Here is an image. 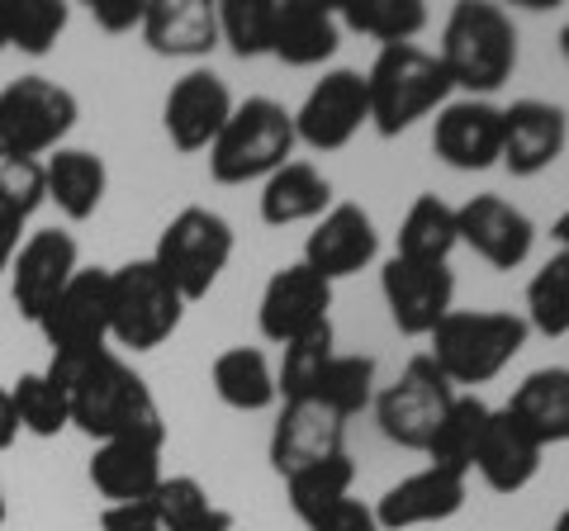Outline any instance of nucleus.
Wrapping results in <instances>:
<instances>
[{"label": "nucleus", "instance_id": "nucleus-16", "mask_svg": "<svg viewBox=\"0 0 569 531\" xmlns=\"http://www.w3.org/2000/svg\"><path fill=\"white\" fill-rule=\"evenodd\" d=\"M328 309H332V285L323 275H313L305 261H295V266H280L266 280L261 304H257V328L266 342L284 347V342L305 338L309 328L328 323Z\"/></svg>", "mask_w": 569, "mask_h": 531}, {"label": "nucleus", "instance_id": "nucleus-14", "mask_svg": "<svg viewBox=\"0 0 569 531\" xmlns=\"http://www.w3.org/2000/svg\"><path fill=\"white\" fill-rule=\"evenodd\" d=\"M456 233L493 271H518L537 247V223L518 204H508L503 194H470L456 209Z\"/></svg>", "mask_w": 569, "mask_h": 531}, {"label": "nucleus", "instance_id": "nucleus-47", "mask_svg": "<svg viewBox=\"0 0 569 531\" xmlns=\"http://www.w3.org/2000/svg\"><path fill=\"white\" fill-rule=\"evenodd\" d=\"M550 238L560 242V252H569V209H565V214H560L556 223H550Z\"/></svg>", "mask_w": 569, "mask_h": 531}, {"label": "nucleus", "instance_id": "nucleus-30", "mask_svg": "<svg viewBox=\"0 0 569 531\" xmlns=\"http://www.w3.org/2000/svg\"><path fill=\"white\" fill-rule=\"evenodd\" d=\"M460 247V233H456V209L437 194H418L408 204V214L399 223V252L403 261H432V266H447V257Z\"/></svg>", "mask_w": 569, "mask_h": 531}, {"label": "nucleus", "instance_id": "nucleus-29", "mask_svg": "<svg viewBox=\"0 0 569 531\" xmlns=\"http://www.w3.org/2000/svg\"><path fill=\"white\" fill-rule=\"evenodd\" d=\"M209 380H213V394H219L228 409H238V413H266L280 399L276 370H271V361H266L261 347H228V351H219L213 365H209Z\"/></svg>", "mask_w": 569, "mask_h": 531}, {"label": "nucleus", "instance_id": "nucleus-3", "mask_svg": "<svg viewBox=\"0 0 569 531\" xmlns=\"http://www.w3.org/2000/svg\"><path fill=\"white\" fill-rule=\"evenodd\" d=\"M366 91H370V123H376V133L399 138L418 119L437 114L451 100L456 86L437 52H427L418 43H395V48H380V58L370 62Z\"/></svg>", "mask_w": 569, "mask_h": 531}, {"label": "nucleus", "instance_id": "nucleus-6", "mask_svg": "<svg viewBox=\"0 0 569 531\" xmlns=\"http://www.w3.org/2000/svg\"><path fill=\"white\" fill-rule=\"evenodd\" d=\"M228 261H233V223L204 204L181 209V214L162 228L157 252H152V266L171 280L186 304L204 299L213 285H219Z\"/></svg>", "mask_w": 569, "mask_h": 531}, {"label": "nucleus", "instance_id": "nucleus-50", "mask_svg": "<svg viewBox=\"0 0 569 531\" xmlns=\"http://www.w3.org/2000/svg\"><path fill=\"white\" fill-rule=\"evenodd\" d=\"M560 48H565V58H569V24L560 29Z\"/></svg>", "mask_w": 569, "mask_h": 531}, {"label": "nucleus", "instance_id": "nucleus-28", "mask_svg": "<svg viewBox=\"0 0 569 531\" xmlns=\"http://www.w3.org/2000/svg\"><path fill=\"white\" fill-rule=\"evenodd\" d=\"M503 409L522 422V428L541 441V447H560L569 441V365L531 370V375L512 389Z\"/></svg>", "mask_w": 569, "mask_h": 531}, {"label": "nucleus", "instance_id": "nucleus-22", "mask_svg": "<svg viewBox=\"0 0 569 531\" xmlns=\"http://www.w3.org/2000/svg\"><path fill=\"white\" fill-rule=\"evenodd\" d=\"M541 455L546 447L531 437L518 418L508 409H493L485 422V437H479V451H475V470L493 493H518L537 480L541 470Z\"/></svg>", "mask_w": 569, "mask_h": 531}, {"label": "nucleus", "instance_id": "nucleus-8", "mask_svg": "<svg viewBox=\"0 0 569 531\" xmlns=\"http://www.w3.org/2000/svg\"><path fill=\"white\" fill-rule=\"evenodd\" d=\"M451 403H456V384L441 375L437 361L422 351V357H413L403 365V375L395 384L380 389L370 409H376V422H380L385 441L427 455V447H432V437H437V428H441V418H447Z\"/></svg>", "mask_w": 569, "mask_h": 531}, {"label": "nucleus", "instance_id": "nucleus-38", "mask_svg": "<svg viewBox=\"0 0 569 531\" xmlns=\"http://www.w3.org/2000/svg\"><path fill=\"white\" fill-rule=\"evenodd\" d=\"M67 20H71V10L62 0H6V39H10V48L29 52V58L52 52Z\"/></svg>", "mask_w": 569, "mask_h": 531}, {"label": "nucleus", "instance_id": "nucleus-5", "mask_svg": "<svg viewBox=\"0 0 569 531\" xmlns=\"http://www.w3.org/2000/svg\"><path fill=\"white\" fill-rule=\"evenodd\" d=\"M295 114L280 100L252 96L233 104L223 133L209 148V176L219 186H247L276 176L284 162H295Z\"/></svg>", "mask_w": 569, "mask_h": 531}, {"label": "nucleus", "instance_id": "nucleus-25", "mask_svg": "<svg viewBox=\"0 0 569 531\" xmlns=\"http://www.w3.org/2000/svg\"><path fill=\"white\" fill-rule=\"evenodd\" d=\"M162 480V447H148V441H100L91 455V484L110 503L152 499Z\"/></svg>", "mask_w": 569, "mask_h": 531}, {"label": "nucleus", "instance_id": "nucleus-43", "mask_svg": "<svg viewBox=\"0 0 569 531\" xmlns=\"http://www.w3.org/2000/svg\"><path fill=\"white\" fill-rule=\"evenodd\" d=\"M100 531H162L152 499H133V503H104L100 512Z\"/></svg>", "mask_w": 569, "mask_h": 531}, {"label": "nucleus", "instance_id": "nucleus-12", "mask_svg": "<svg viewBox=\"0 0 569 531\" xmlns=\"http://www.w3.org/2000/svg\"><path fill=\"white\" fill-rule=\"evenodd\" d=\"M380 294L403 338H432L441 318L456 309V275L451 266L389 257L380 271Z\"/></svg>", "mask_w": 569, "mask_h": 531}, {"label": "nucleus", "instance_id": "nucleus-33", "mask_svg": "<svg viewBox=\"0 0 569 531\" xmlns=\"http://www.w3.org/2000/svg\"><path fill=\"white\" fill-rule=\"evenodd\" d=\"M337 24L366 33L380 48H395V43H413L427 29V6L422 0H351V6L337 10Z\"/></svg>", "mask_w": 569, "mask_h": 531}, {"label": "nucleus", "instance_id": "nucleus-17", "mask_svg": "<svg viewBox=\"0 0 569 531\" xmlns=\"http://www.w3.org/2000/svg\"><path fill=\"white\" fill-rule=\"evenodd\" d=\"M332 455H347V422L318 399L284 403L271 428V470L280 480H290L309 465H323Z\"/></svg>", "mask_w": 569, "mask_h": 531}, {"label": "nucleus", "instance_id": "nucleus-27", "mask_svg": "<svg viewBox=\"0 0 569 531\" xmlns=\"http://www.w3.org/2000/svg\"><path fill=\"white\" fill-rule=\"evenodd\" d=\"M332 209V186L313 162H284L261 186V223L290 228V223H318Z\"/></svg>", "mask_w": 569, "mask_h": 531}, {"label": "nucleus", "instance_id": "nucleus-9", "mask_svg": "<svg viewBox=\"0 0 569 531\" xmlns=\"http://www.w3.org/2000/svg\"><path fill=\"white\" fill-rule=\"evenodd\" d=\"M81 104L67 86L48 77H20L0 91V148L20 157H43L62 148V138L77 129Z\"/></svg>", "mask_w": 569, "mask_h": 531}, {"label": "nucleus", "instance_id": "nucleus-15", "mask_svg": "<svg viewBox=\"0 0 569 531\" xmlns=\"http://www.w3.org/2000/svg\"><path fill=\"white\" fill-rule=\"evenodd\" d=\"M228 114H233V96H228V81L209 67H194L167 91L162 104V129L171 138L176 152H209L213 138L223 133Z\"/></svg>", "mask_w": 569, "mask_h": 531}, {"label": "nucleus", "instance_id": "nucleus-46", "mask_svg": "<svg viewBox=\"0 0 569 531\" xmlns=\"http://www.w3.org/2000/svg\"><path fill=\"white\" fill-rule=\"evenodd\" d=\"M14 437H20V418H14L10 389L0 384V451H10V447H14Z\"/></svg>", "mask_w": 569, "mask_h": 531}, {"label": "nucleus", "instance_id": "nucleus-35", "mask_svg": "<svg viewBox=\"0 0 569 531\" xmlns=\"http://www.w3.org/2000/svg\"><path fill=\"white\" fill-rule=\"evenodd\" d=\"M10 403H14V418H20V432L58 437V432L71 428V399L48 370H29V375L14 380Z\"/></svg>", "mask_w": 569, "mask_h": 531}, {"label": "nucleus", "instance_id": "nucleus-19", "mask_svg": "<svg viewBox=\"0 0 569 531\" xmlns=\"http://www.w3.org/2000/svg\"><path fill=\"white\" fill-rule=\"evenodd\" d=\"M376 257H380L376 219H370L361 204H351V200L332 204L328 214L313 223V233L305 242V266L313 275H323L328 285L332 280H347L356 271H366Z\"/></svg>", "mask_w": 569, "mask_h": 531}, {"label": "nucleus", "instance_id": "nucleus-49", "mask_svg": "<svg viewBox=\"0 0 569 531\" xmlns=\"http://www.w3.org/2000/svg\"><path fill=\"white\" fill-rule=\"evenodd\" d=\"M550 531H569V508L560 512V518H556V522H550Z\"/></svg>", "mask_w": 569, "mask_h": 531}, {"label": "nucleus", "instance_id": "nucleus-48", "mask_svg": "<svg viewBox=\"0 0 569 531\" xmlns=\"http://www.w3.org/2000/svg\"><path fill=\"white\" fill-rule=\"evenodd\" d=\"M10 48V39H6V0H0V52Z\"/></svg>", "mask_w": 569, "mask_h": 531}, {"label": "nucleus", "instance_id": "nucleus-36", "mask_svg": "<svg viewBox=\"0 0 569 531\" xmlns=\"http://www.w3.org/2000/svg\"><path fill=\"white\" fill-rule=\"evenodd\" d=\"M313 399L323 409H332L342 422L366 413L376 403V357H332L323 380L313 389Z\"/></svg>", "mask_w": 569, "mask_h": 531}, {"label": "nucleus", "instance_id": "nucleus-7", "mask_svg": "<svg viewBox=\"0 0 569 531\" xmlns=\"http://www.w3.org/2000/svg\"><path fill=\"white\" fill-rule=\"evenodd\" d=\"M186 318V299L157 271L152 257L110 271V342L129 351H157Z\"/></svg>", "mask_w": 569, "mask_h": 531}, {"label": "nucleus", "instance_id": "nucleus-21", "mask_svg": "<svg viewBox=\"0 0 569 531\" xmlns=\"http://www.w3.org/2000/svg\"><path fill=\"white\" fill-rule=\"evenodd\" d=\"M460 508H466V474L427 465L399 480L395 489H385V499L376 503V522L380 531H408V527L451 522Z\"/></svg>", "mask_w": 569, "mask_h": 531}, {"label": "nucleus", "instance_id": "nucleus-51", "mask_svg": "<svg viewBox=\"0 0 569 531\" xmlns=\"http://www.w3.org/2000/svg\"><path fill=\"white\" fill-rule=\"evenodd\" d=\"M0 522H6V484H0Z\"/></svg>", "mask_w": 569, "mask_h": 531}, {"label": "nucleus", "instance_id": "nucleus-2", "mask_svg": "<svg viewBox=\"0 0 569 531\" xmlns=\"http://www.w3.org/2000/svg\"><path fill=\"white\" fill-rule=\"evenodd\" d=\"M441 67L456 91L470 100H489L498 86H508L518 72V29L503 6L485 0H460L441 29Z\"/></svg>", "mask_w": 569, "mask_h": 531}, {"label": "nucleus", "instance_id": "nucleus-34", "mask_svg": "<svg viewBox=\"0 0 569 531\" xmlns=\"http://www.w3.org/2000/svg\"><path fill=\"white\" fill-rule=\"evenodd\" d=\"M332 347H337L332 318H328V323H318V328H309L305 338L284 342V361H280V370H276V389H280V399H284V403L313 399V389H318V380H323L328 361L337 357Z\"/></svg>", "mask_w": 569, "mask_h": 531}, {"label": "nucleus", "instance_id": "nucleus-20", "mask_svg": "<svg viewBox=\"0 0 569 531\" xmlns=\"http://www.w3.org/2000/svg\"><path fill=\"white\" fill-rule=\"evenodd\" d=\"M569 143V114L550 100H512L503 110V162L512 176H541L556 167Z\"/></svg>", "mask_w": 569, "mask_h": 531}, {"label": "nucleus", "instance_id": "nucleus-11", "mask_svg": "<svg viewBox=\"0 0 569 531\" xmlns=\"http://www.w3.org/2000/svg\"><path fill=\"white\" fill-rule=\"evenodd\" d=\"M39 332L48 338L52 357L110 347V271L104 266H81L71 275V285L39 318Z\"/></svg>", "mask_w": 569, "mask_h": 531}, {"label": "nucleus", "instance_id": "nucleus-40", "mask_svg": "<svg viewBox=\"0 0 569 531\" xmlns=\"http://www.w3.org/2000/svg\"><path fill=\"white\" fill-rule=\"evenodd\" d=\"M219 10V43H228L238 58H261L271 52L276 0H223Z\"/></svg>", "mask_w": 569, "mask_h": 531}, {"label": "nucleus", "instance_id": "nucleus-42", "mask_svg": "<svg viewBox=\"0 0 569 531\" xmlns=\"http://www.w3.org/2000/svg\"><path fill=\"white\" fill-rule=\"evenodd\" d=\"M305 527L309 531H380L376 508L351 499V493L347 499H337V503H328V508H318L313 518H305Z\"/></svg>", "mask_w": 569, "mask_h": 531}, {"label": "nucleus", "instance_id": "nucleus-24", "mask_svg": "<svg viewBox=\"0 0 569 531\" xmlns=\"http://www.w3.org/2000/svg\"><path fill=\"white\" fill-rule=\"evenodd\" d=\"M342 48V24L337 10L313 6V0H276V24H271V58L284 67H323Z\"/></svg>", "mask_w": 569, "mask_h": 531}, {"label": "nucleus", "instance_id": "nucleus-10", "mask_svg": "<svg viewBox=\"0 0 569 531\" xmlns=\"http://www.w3.org/2000/svg\"><path fill=\"white\" fill-rule=\"evenodd\" d=\"M366 123H370L366 72L332 67V72H323V81L305 96V104L295 110V138L313 152H342Z\"/></svg>", "mask_w": 569, "mask_h": 531}, {"label": "nucleus", "instance_id": "nucleus-45", "mask_svg": "<svg viewBox=\"0 0 569 531\" xmlns=\"http://www.w3.org/2000/svg\"><path fill=\"white\" fill-rule=\"evenodd\" d=\"M20 247H24V219L0 214V271H10V261L20 257Z\"/></svg>", "mask_w": 569, "mask_h": 531}, {"label": "nucleus", "instance_id": "nucleus-1", "mask_svg": "<svg viewBox=\"0 0 569 531\" xmlns=\"http://www.w3.org/2000/svg\"><path fill=\"white\" fill-rule=\"evenodd\" d=\"M48 375L67 389L71 428H81L91 441H148V447L167 441V422L148 380L129 361H119L110 347L52 357Z\"/></svg>", "mask_w": 569, "mask_h": 531}, {"label": "nucleus", "instance_id": "nucleus-4", "mask_svg": "<svg viewBox=\"0 0 569 531\" xmlns=\"http://www.w3.org/2000/svg\"><path fill=\"white\" fill-rule=\"evenodd\" d=\"M531 328L527 318L503 313V309H451L437 323V332L427 342V357L437 361V370L451 384H489L512 365V357L527 347Z\"/></svg>", "mask_w": 569, "mask_h": 531}, {"label": "nucleus", "instance_id": "nucleus-41", "mask_svg": "<svg viewBox=\"0 0 569 531\" xmlns=\"http://www.w3.org/2000/svg\"><path fill=\"white\" fill-rule=\"evenodd\" d=\"M39 204H48L43 162L0 148V214L29 219V214H39Z\"/></svg>", "mask_w": 569, "mask_h": 531}, {"label": "nucleus", "instance_id": "nucleus-44", "mask_svg": "<svg viewBox=\"0 0 569 531\" xmlns=\"http://www.w3.org/2000/svg\"><path fill=\"white\" fill-rule=\"evenodd\" d=\"M142 14H148V0H91V20L104 33H133V29H142Z\"/></svg>", "mask_w": 569, "mask_h": 531}, {"label": "nucleus", "instance_id": "nucleus-18", "mask_svg": "<svg viewBox=\"0 0 569 531\" xmlns=\"http://www.w3.org/2000/svg\"><path fill=\"white\" fill-rule=\"evenodd\" d=\"M432 152L451 171H489L503 157V110L493 100H447L432 123Z\"/></svg>", "mask_w": 569, "mask_h": 531}, {"label": "nucleus", "instance_id": "nucleus-23", "mask_svg": "<svg viewBox=\"0 0 569 531\" xmlns=\"http://www.w3.org/2000/svg\"><path fill=\"white\" fill-rule=\"evenodd\" d=\"M138 33L157 58H209L219 48V10L204 0H148Z\"/></svg>", "mask_w": 569, "mask_h": 531}, {"label": "nucleus", "instance_id": "nucleus-37", "mask_svg": "<svg viewBox=\"0 0 569 531\" xmlns=\"http://www.w3.org/2000/svg\"><path fill=\"white\" fill-rule=\"evenodd\" d=\"M527 328L569 338V252L541 261V271L527 280Z\"/></svg>", "mask_w": 569, "mask_h": 531}, {"label": "nucleus", "instance_id": "nucleus-13", "mask_svg": "<svg viewBox=\"0 0 569 531\" xmlns=\"http://www.w3.org/2000/svg\"><path fill=\"white\" fill-rule=\"evenodd\" d=\"M77 271H81V261H77V238L71 233H62V228H39V233H29L20 257L10 261L14 309H20L29 323H39L52 299L71 285Z\"/></svg>", "mask_w": 569, "mask_h": 531}, {"label": "nucleus", "instance_id": "nucleus-39", "mask_svg": "<svg viewBox=\"0 0 569 531\" xmlns=\"http://www.w3.org/2000/svg\"><path fill=\"white\" fill-rule=\"evenodd\" d=\"M356 484V465H351V455H332L323 460V465H309V470H299L284 480V493H290V508H295V518L305 522L313 518L318 508H328L337 499H347Z\"/></svg>", "mask_w": 569, "mask_h": 531}, {"label": "nucleus", "instance_id": "nucleus-26", "mask_svg": "<svg viewBox=\"0 0 569 531\" xmlns=\"http://www.w3.org/2000/svg\"><path fill=\"white\" fill-rule=\"evenodd\" d=\"M43 181H48V200L58 204L71 223H86V219H96V209L104 204L110 171H104V157L91 148H58V152H48V162H43Z\"/></svg>", "mask_w": 569, "mask_h": 531}, {"label": "nucleus", "instance_id": "nucleus-31", "mask_svg": "<svg viewBox=\"0 0 569 531\" xmlns=\"http://www.w3.org/2000/svg\"><path fill=\"white\" fill-rule=\"evenodd\" d=\"M489 403L479 394H456V403L441 418V428L432 437V447H427V460L451 474H466L475 470V451H479V437H485V422H489Z\"/></svg>", "mask_w": 569, "mask_h": 531}, {"label": "nucleus", "instance_id": "nucleus-32", "mask_svg": "<svg viewBox=\"0 0 569 531\" xmlns=\"http://www.w3.org/2000/svg\"><path fill=\"white\" fill-rule=\"evenodd\" d=\"M162 531H233V512L209 499L194 474H167L152 493Z\"/></svg>", "mask_w": 569, "mask_h": 531}]
</instances>
